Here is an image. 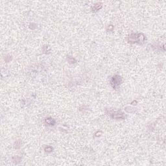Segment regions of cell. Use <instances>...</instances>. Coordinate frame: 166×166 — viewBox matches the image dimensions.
I'll return each mask as SVG.
<instances>
[{
  "label": "cell",
  "mask_w": 166,
  "mask_h": 166,
  "mask_svg": "<svg viewBox=\"0 0 166 166\" xmlns=\"http://www.w3.org/2000/svg\"><path fill=\"white\" fill-rule=\"evenodd\" d=\"M145 40L143 34H132L128 37V42L130 43H141Z\"/></svg>",
  "instance_id": "1"
},
{
  "label": "cell",
  "mask_w": 166,
  "mask_h": 166,
  "mask_svg": "<svg viewBox=\"0 0 166 166\" xmlns=\"http://www.w3.org/2000/svg\"><path fill=\"white\" fill-rule=\"evenodd\" d=\"M122 81V80L121 77H120L119 75H115L112 77L110 83H111V85L113 86V88H117V87L120 85Z\"/></svg>",
  "instance_id": "2"
},
{
  "label": "cell",
  "mask_w": 166,
  "mask_h": 166,
  "mask_svg": "<svg viewBox=\"0 0 166 166\" xmlns=\"http://www.w3.org/2000/svg\"><path fill=\"white\" fill-rule=\"evenodd\" d=\"M46 121L47 124H49V125H54L55 123V120L53 119H52V118H47Z\"/></svg>",
  "instance_id": "3"
}]
</instances>
